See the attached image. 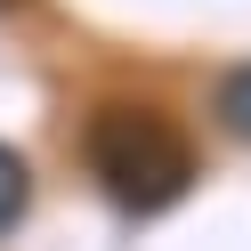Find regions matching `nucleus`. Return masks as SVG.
I'll return each instance as SVG.
<instances>
[{
    "label": "nucleus",
    "instance_id": "nucleus-1",
    "mask_svg": "<svg viewBox=\"0 0 251 251\" xmlns=\"http://www.w3.org/2000/svg\"><path fill=\"white\" fill-rule=\"evenodd\" d=\"M89 170H98V186L122 211H162V202H178L186 178H195V146H186V130L162 105L114 98V105L89 114Z\"/></svg>",
    "mask_w": 251,
    "mask_h": 251
},
{
    "label": "nucleus",
    "instance_id": "nucleus-2",
    "mask_svg": "<svg viewBox=\"0 0 251 251\" xmlns=\"http://www.w3.org/2000/svg\"><path fill=\"white\" fill-rule=\"evenodd\" d=\"M25 202H33V170H25V154L0 146V235L25 219Z\"/></svg>",
    "mask_w": 251,
    "mask_h": 251
},
{
    "label": "nucleus",
    "instance_id": "nucleus-3",
    "mask_svg": "<svg viewBox=\"0 0 251 251\" xmlns=\"http://www.w3.org/2000/svg\"><path fill=\"white\" fill-rule=\"evenodd\" d=\"M219 122H227L235 138H251V65H243V73H227V81H219Z\"/></svg>",
    "mask_w": 251,
    "mask_h": 251
}]
</instances>
